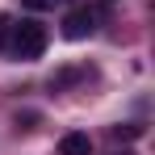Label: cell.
Instances as JSON below:
<instances>
[{
    "instance_id": "6da1fadb",
    "label": "cell",
    "mask_w": 155,
    "mask_h": 155,
    "mask_svg": "<svg viewBox=\"0 0 155 155\" xmlns=\"http://www.w3.org/2000/svg\"><path fill=\"white\" fill-rule=\"evenodd\" d=\"M46 42H51V34H46V25H38L34 17H25V21L13 25V54L25 59V63H29V59H42Z\"/></svg>"
},
{
    "instance_id": "7a4b0ae2",
    "label": "cell",
    "mask_w": 155,
    "mask_h": 155,
    "mask_svg": "<svg viewBox=\"0 0 155 155\" xmlns=\"http://www.w3.org/2000/svg\"><path fill=\"white\" fill-rule=\"evenodd\" d=\"M92 29H97V17H92L88 8H76V13H67V17H63V38H71V42L88 38Z\"/></svg>"
},
{
    "instance_id": "3957f363",
    "label": "cell",
    "mask_w": 155,
    "mask_h": 155,
    "mask_svg": "<svg viewBox=\"0 0 155 155\" xmlns=\"http://www.w3.org/2000/svg\"><path fill=\"white\" fill-rule=\"evenodd\" d=\"M59 155H92V138L84 130H71L59 138Z\"/></svg>"
},
{
    "instance_id": "277c9868",
    "label": "cell",
    "mask_w": 155,
    "mask_h": 155,
    "mask_svg": "<svg viewBox=\"0 0 155 155\" xmlns=\"http://www.w3.org/2000/svg\"><path fill=\"white\" fill-rule=\"evenodd\" d=\"M113 138H143V126H134V122H126V126H113Z\"/></svg>"
},
{
    "instance_id": "5b68a950",
    "label": "cell",
    "mask_w": 155,
    "mask_h": 155,
    "mask_svg": "<svg viewBox=\"0 0 155 155\" xmlns=\"http://www.w3.org/2000/svg\"><path fill=\"white\" fill-rule=\"evenodd\" d=\"M29 13H42V8H51V0H21Z\"/></svg>"
}]
</instances>
